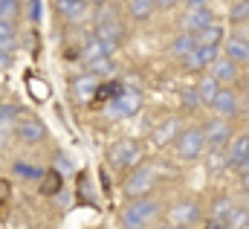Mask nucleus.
<instances>
[{"label": "nucleus", "instance_id": "6e6552de", "mask_svg": "<svg viewBox=\"0 0 249 229\" xmlns=\"http://www.w3.org/2000/svg\"><path fill=\"white\" fill-rule=\"evenodd\" d=\"M113 53H116V44L102 41L99 35H87L84 44H81V58H84V64H90V61H96V58H113Z\"/></svg>", "mask_w": 249, "mask_h": 229}, {"label": "nucleus", "instance_id": "c03bdc74", "mask_svg": "<svg viewBox=\"0 0 249 229\" xmlns=\"http://www.w3.org/2000/svg\"><path fill=\"white\" fill-rule=\"evenodd\" d=\"M160 229H186V227H174V224H165V227H160Z\"/></svg>", "mask_w": 249, "mask_h": 229}, {"label": "nucleus", "instance_id": "473e14b6", "mask_svg": "<svg viewBox=\"0 0 249 229\" xmlns=\"http://www.w3.org/2000/svg\"><path fill=\"white\" fill-rule=\"evenodd\" d=\"M119 90H122V84H119V81H102V84H99V90H96V99H107V102H110Z\"/></svg>", "mask_w": 249, "mask_h": 229}, {"label": "nucleus", "instance_id": "7c9ffc66", "mask_svg": "<svg viewBox=\"0 0 249 229\" xmlns=\"http://www.w3.org/2000/svg\"><path fill=\"white\" fill-rule=\"evenodd\" d=\"M20 15V0H0V20H12Z\"/></svg>", "mask_w": 249, "mask_h": 229}, {"label": "nucleus", "instance_id": "0eeeda50", "mask_svg": "<svg viewBox=\"0 0 249 229\" xmlns=\"http://www.w3.org/2000/svg\"><path fill=\"white\" fill-rule=\"evenodd\" d=\"M15 136L23 142V145H38L44 136H47V128L38 116H26L20 114V119L15 122Z\"/></svg>", "mask_w": 249, "mask_h": 229}, {"label": "nucleus", "instance_id": "a211bd4d", "mask_svg": "<svg viewBox=\"0 0 249 229\" xmlns=\"http://www.w3.org/2000/svg\"><path fill=\"white\" fill-rule=\"evenodd\" d=\"M212 108H214L220 116H235V114H238V96H235L229 87H223V84H220V90H217V96H214Z\"/></svg>", "mask_w": 249, "mask_h": 229}, {"label": "nucleus", "instance_id": "a878e982", "mask_svg": "<svg viewBox=\"0 0 249 229\" xmlns=\"http://www.w3.org/2000/svg\"><path fill=\"white\" fill-rule=\"evenodd\" d=\"M232 209H235V203H232L229 197H223V200H214V209H212V221H214V224H220V227H226V221H229Z\"/></svg>", "mask_w": 249, "mask_h": 229}, {"label": "nucleus", "instance_id": "ea45409f", "mask_svg": "<svg viewBox=\"0 0 249 229\" xmlns=\"http://www.w3.org/2000/svg\"><path fill=\"white\" fill-rule=\"evenodd\" d=\"M154 3H157L160 9H171V6H177L180 0H154Z\"/></svg>", "mask_w": 249, "mask_h": 229}, {"label": "nucleus", "instance_id": "7ed1b4c3", "mask_svg": "<svg viewBox=\"0 0 249 229\" xmlns=\"http://www.w3.org/2000/svg\"><path fill=\"white\" fill-rule=\"evenodd\" d=\"M139 108H142V93H139L136 87H122V90L107 102V114L113 116V119H124V116L139 114Z\"/></svg>", "mask_w": 249, "mask_h": 229}, {"label": "nucleus", "instance_id": "4468645a", "mask_svg": "<svg viewBox=\"0 0 249 229\" xmlns=\"http://www.w3.org/2000/svg\"><path fill=\"white\" fill-rule=\"evenodd\" d=\"M200 218V209H197V203H191V200H186V203H177L171 212H168V224H174V227H191L194 221Z\"/></svg>", "mask_w": 249, "mask_h": 229}, {"label": "nucleus", "instance_id": "f3484780", "mask_svg": "<svg viewBox=\"0 0 249 229\" xmlns=\"http://www.w3.org/2000/svg\"><path fill=\"white\" fill-rule=\"evenodd\" d=\"M212 78H217L220 84H232V81H238V64L235 61H229V58L217 56L212 61Z\"/></svg>", "mask_w": 249, "mask_h": 229}, {"label": "nucleus", "instance_id": "2eb2a0df", "mask_svg": "<svg viewBox=\"0 0 249 229\" xmlns=\"http://www.w3.org/2000/svg\"><path fill=\"white\" fill-rule=\"evenodd\" d=\"M15 116H20V111L15 105H0V151L9 145V139L15 136Z\"/></svg>", "mask_w": 249, "mask_h": 229}, {"label": "nucleus", "instance_id": "79ce46f5", "mask_svg": "<svg viewBox=\"0 0 249 229\" xmlns=\"http://www.w3.org/2000/svg\"><path fill=\"white\" fill-rule=\"evenodd\" d=\"M241 189L249 194V174H241Z\"/></svg>", "mask_w": 249, "mask_h": 229}, {"label": "nucleus", "instance_id": "a18cd8bd", "mask_svg": "<svg viewBox=\"0 0 249 229\" xmlns=\"http://www.w3.org/2000/svg\"><path fill=\"white\" fill-rule=\"evenodd\" d=\"M247 96H249V78H247Z\"/></svg>", "mask_w": 249, "mask_h": 229}, {"label": "nucleus", "instance_id": "20e7f679", "mask_svg": "<svg viewBox=\"0 0 249 229\" xmlns=\"http://www.w3.org/2000/svg\"><path fill=\"white\" fill-rule=\"evenodd\" d=\"M93 35H99L102 41H110V44H122L124 38V26L122 20H119V15H116V9L113 6H107V9H102V15L96 18V32Z\"/></svg>", "mask_w": 249, "mask_h": 229}, {"label": "nucleus", "instance_id": "37998d69", "mask_svg": "<svg viewBox=\"0 0 249 229\" xmlns=\"http://www.w3.org/2000/svg\"><path fill=\"white\" fill-rule=\"evenodd\" d=\"M238 172H241V174H249V157L241 163V166H238Z\"/></svg>", "mask_w": 249, "mask_h": 229}, {"label": "nucleus", "instance_id": "9b49d317", "mask_svg": "<svg viewBox=\"0 0 249 229\" xmlns=\"http://www.w3.org/2000/svg\"><path fill=\"white\" fill-rule=\"evenodd\" d=\"M217 56H220V47H194V50L183 58V64H186L188 73H200V70L212 67V61Z\"/></svg>", "mask_w": 249, "mask_h": 229}, {"label": "nucleus", "instance_id": "a19ab883", "mask_svg": "<svg viewBox=\"0 0 249 229\" xmlns=\"http://www.w3.org/2000/svg\"><path fill=\"white\" fill-rule=\"evenodd\" d=\"M186 3H188V9H203L209 0H186Z\"/></svg>", "mask_w": 249, "mask_h": 229}, {"label": "nucleus", "instance_id": "393cba45", "mask_svg": "<svg viewBox=\"0 0 249 229\" xmlns=\"http://www.w3.org/2000/svg\"><path fill=\"white\" fill-rule=\"evenodd\" d=\"M154 9H157L154 0H130V18H133V20H148V18H154Z\"/></svg>", "mask_w": 249, "mask_h": 229}, {"label": "nucleus", "instance_id": "5701e85b", "mask_svg": "<svg viewBox=\"0 0 249 229\" xmlns=\"http://www.w3.org/2000/svg\"><path fill=\"white\" fill-rule=\"evenodd\" d=\"M15 47H18V29H15V23L12 20H0V53L12 56Z\"/></svg>", "mask_w": 249, "mask_h": 229}, {"label": "nucleus", "instance_id": "c9c22d12", "mask_svg": "<svg viewBox=\"0 0 249 229\" xmlns=\"http://www.w3.org/2000/svg\"><path fill=\"white\" fill-rule=\"evenodd\" d=\"M41 12H44L41 0H32V3H29V18H32V20H41Z\"/></svg>", "mask_w": 249, "mask_h": 229}, {"label": "nucleus", "instance_id": "4be33fe9", "mask_svg": "<svg viewBox=\"0 0 249 229\" xmlns=\"http://www.w3.org/2000/svg\"><path fill=\"white\" fill-rule=\"evenodd\" d=\"M194 90H197L200 105H209V108H212V102H214V96H217V90H220V81L212 78V76H206V78H200V84H197Z\"/></svg>", "mask_w": 249, "mask_h": 229}, {"label": "nucleus", "instance_id": "c756f323", "mask_svg": "<svg viewBox=\"0 0 249 229\" xmlns=\"http://www.w3.org/2000/svg\"><path fill=\"white\" fill-rule=\"evenodd\" d=\"M249 227V209L247 206H235L229 221H226V229H247Z\"/></svg>", "mask_w": 249, "mask_h": 229}, {"label": "nucleus", "instance_id": "f257e3e1", "mask_svg": "<svg viewBox=\"0 0 249 229\" xmlns=\"http://www.w3.org/2000/svg\"><path fill=\"white\" fill-rule=\"evenodd\" d=\"M157 212H160L157 200H151V197H136V200L127 203V209L122 212V227L124 229H145L154 218H157Z\"/></svg>", "mask_w": 249, "mask_h": 229}, {"label": "nucleus", "instance_id": "f03ea898", "mask_svg": "<svg viewBox=\"0 0 249 229\" xmlns=\"http://www.w3.org/2000/svg\"><path fill=\"white\" fill-rule=\"evenodd\" d=\"M174 148H177V157H183V160L203 157L206 148H209L206 136H203V128H186V131H180L177 139H174Z\"/></svg>", "mask_w": 249, "mask_h": 229}, {"label": "nucleus", "instance_id": "f704fd0d", "mask_svg": "<svg viewBox=\"0 0 249 229\" xmlns=\"http://www.w3.org/2000/svg\"><path fill=\"white\" fill-rule=\"evenodd\" d=\"M15 172L20 174V177H41V169H29V166H23V163H15Z\"/></svg>", "mask_w": 249, "mask_h": 229}, {"label": "nucleus", "instance_id": "6ab92c4d", "mask_svg": "<svg viewBox=\"0 0 249 229\" xmlns=\"http://www.w3.org/2000/svg\"><path fill=\"white\" fill-rule=\"evenodd\" d=\"M177 134H180V119H165L160 128H154V134H151V139L157 142V145H168V142H174L177 139Z\"/></svg>", "mask_w": 249, "mask_h": 229}, {"label": "nucleus", "instance_id": "dca6fc26", "mask_svg": "<svg viewBox=\"0 0 249 229\" xmlns=\"http://www.w3.org/2000/svg\"><path fill=\"white\" fill-rule=\"evenodd\" d=\"M223 53H226L229 61H235V64H249V38L232 35V38L223 44Z\"/></svg>", "mask_w": 249, "mask_h": 229}, {"label": "nucleus", "instance_id": "4c0bfd02", "mask_svg": "<svg viewBox=\"0 0 249 229\" xmlns=\"http://www.w3.org/2000/svg\"><path fill=\"white\" fill-rule=\"evenodd\" d=\"M55 163H58V166H55V172H70V157H64V154H58V157H55Z\"/></svg>", "mask_w": 249, "mask_h": 229}, {"label": "nucleus", "instance_id": "f8f14e48", "mask_svg": "<svg viewBox=\"0 0 249 229\" xmlns=\"http://www.w3.org/2000/svg\"><path fill=\"white\" fill-rule=\"evenodd\" d=\"M214 23V12L209 9V6H203V9H188L186 18H183V26H186L188 35H197L200 29H206V26H212Z\"/></svg>", "mask_w": 249, "mask_h": 229}, {"label": "nucleus", "instance_id": "9d476101", "mask_svg": "<svg viewBox=\"0 0 249 229\" xmlns=\"http://www.w3.org/2000/svg\"><path fill=\"white\" fill-rule=\"evenodd\" d=\"M99 76H93V73H84V76H75L72 78V84H70V90H72V99L81 105V102H90V99H96V90H99Z\"/></svg>", "mask_w": 249, "mask_h": 229}, {"label": "nucleus", "instance_id": "72a5a7b5", "mask_svg": "<svg viewBox=\"0 0 249 229\" xmlns=\"http://www.w3.org/2000/svg\"><path fill=\"white\" fill-rule=\"evenodd\" d=\"M229 18H232V23H244V20H249V0H238V3L232 6Z\"/></svg>", "mask_w": 249, "mask_h": 229}, {"label": "nucleus", "instance_id": "423d86ee", "mask_svg": "<svg viewBox=\"0 0 249 229\" xmlns=\"http://www.w3.org/2000/svg\"><path fill=\"white\" fill-rule=\"evenodd\" d=\"M139 160H142V148H139V142H133V139H122V142H116V145L107 148V163H110L113 169H127V166L136 169Z\"/></svg>", "mask_w": 249, "mask_h": 229}, {"label": "nucleus", "instance_id": "ddd939ff", "mask_svg": "<svg viewBox=\"0 0 249 229\" xmlns=\"http://www.w3.org/2000/svg\"><path fill=\"white\" fill-rule=\"evenodd\" d=\"M247 157H249V134L232 136L229 145H226V166H229V169H238Z\"/></svg>", "mask_w": 249, "mask_h": 229}, {"label": "nucleus", "instance_id": "e433bc0d", "mask_svg": "<svg viewBox=\"0 0 249 229\" xmlns=\"http://www.w3.org/2000/svg\"><path fill=\"white\" fill-rule=\"evenodd\" d=\"M183 102H186L188 108H197V105H200V99H197V90H194V87H191V90H186Z\"/></svg>", "mask_w": 249, "mask_h": 229}, {"label": "nucleus", "instance_id": "1a4fd4ad", "mask_svg": "<svg viewBox=\"0 0 249 229\" xmlns=\"http://www.w3.org/2000/svg\"><path fill=\"white\" fill-rule=\"evenodd\" d=\"M203 136H206V145L209 148H226L229 139H232V128H229L226 119H212L203 128Z\"/></svg>", "mask_w": 249, "mask_h": 229}, {"label": "nucleus", "instance_id": "412c9836", "mask_svg": "<svg viewBox=\"0 0 249 229\" xmlns=\"http://www.w3.org/2000/svg\"><path fill=\"white\" fill-rule=\"evenodd\" d=\"M58 12H61L67 20L78 23L87 15V0H58Z\"/></svg>", "mask_w": 249, "mask_h": 229}, {"label": "nucleus", "instance_id": "49530a36", "mask_svg": "<svg viewBox=\"0 0 249 229\" xmlns=\"http://www.w3.org/2000/svg\"><path fill=\"white\" fill-rule=\"evenodd\" d=\"M223 229H226V227H223Z\"/></svg>", "mask_w": 249, "mask_h": 229}, {"label": "nucleus", "instance_id": "39448f33", "mask_svg": "<svg viewBox=\"0 0 249 229\" xmlns=\"http://www.w3.org/2000/svg\"><path fill=\"white\" fill-rule=\"evenodd\" d=\"M154 183H157V172H154V166H136L130 177L124 180V194L130 197V200H136V197H145L151 189H154Z\"/></svg>", "mask_w": 249, "mask_h": 229}, {"label": "nucleus", "instance_id": "2f4dec72", "mask_svg": "<svg viewBox=\"0 0 249 229\" xmlns=\"http://www.w3.org/2000/svg\"><path fill=\"white\" fill-rule=\"evenodd\" d=\"M226 166V151L223 148H209V172L217 174Z\"/></svg>", "mask_w": 249, "mask_h": 229}, {"label": "nucleus", "instance_id": "cd10ccee", "mask_svg": "<svg viewBox=\"0 0 249 229\" xmlns=\"http://www.w3.org/2000/svg\"><path fill=\"white\" fill-rule=\"evenodd\" d=\"M26 87H29V93H32L35 102H47V99H50V84H47V81L29 76V78H26Z\"/></svg>", "mask_w": 249, "mask_h": 229}, {"label": "nucleus", "instance_id": "58836bf2", "mask_svg": "<svg viewBox=\"0 0 249 229\" xmlns=\"http://www.w3.org/2000/svg\"><path fill=\"white\" fill-rule=\"evenodd\" d=\"M9 194H12V186H9V180H0V203H3V200H9Z\"/></svg>", "mask_w": 249, "mask_h": 229}, {"label": "nucleus", "instance_id": "bb28decb", "mask_svg": "<svg viewBox=\"0 0 249 229\" xmlns=\"http://www.w3.org/2000/svg\"><path fill=\"white\" fill-rule=\"evenodd\" d=\"M197 47V41H194V35H180V38H174V44H171V56L174 58H186L191 50Z\"/></svg>", "mask_w": 249, "mask_h": 229}, {"label": "nucleus", "instance_id": "b1692460", "mask_svg": "<svg viewBox=\"0 0 249 229\" xmlns=\"http://www.w3.org/2000/svg\"><path fill=\"white\" fill-rule=\"evenodd\" d=\"M61 186H64V174L53 169V172L41 174V186H38V191H41V194H47V197H53V194H58V191H61Z\"/></svg>", "mask_w": 249, "mask_h": 229}, {"label": "nucleus", "instance_id": "c85d7f7f", "mask_svg": "<svg viewBox=\"0 0 249 229\" xmlns=\"http://www.w3.org/2000/svg\"><path fill=\"white\" fill-rule=\"evenodd\" d=\"M87 67H90L87 73H93V76H105V73H107V76H113V73L119 70L113 58H96V61H90Z\"/></svg>", "mask_w": 249, "mask_h": 229}, {"label": "nucleus", "instance_id": "aec40b11", "mask_svg": "<svg viewBox=\"0 0 249 229\" xmlns=\"http://www.w3.org/2000/svg\"><path fill=\"white\" fill-rule=\"evenodd\" d=\"M194 41H197V47H220L223 44V26L220 23L206 26V29H200L194 35Z\"/></svg>", "mask_w": 249, "mask_h": 229}]
</instances>
